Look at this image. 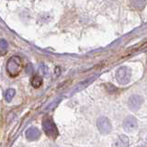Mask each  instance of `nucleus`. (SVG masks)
<instances>
[{"label": "nucleus", "instance_id": "12", "mask_svg": "<svg viewBox=\"0 0 147 147\" xmlns=\"http://www.w3.org/2000/svg\"><path fill=\"white\" fill-rule=\"evenodd\" d=\"M15 94H16L15 89L8 88L6 91V94H5V99H6L7 102H10V101L12 100V98H14V96H15Z\"/></svg>", "mask_w": 147, "mask_h": 147}, {"label": "nucleus", "instance_id": "1", "mask_svg": "<svg viewBox=\"0 0 147 147\" xmlns=\"http://www.w3.org/2000/svg\"><path fill=\"white\" fill-rule=\"evenodd\" d=\"M42 129L45 134L49 138L52 139H56L59 135V131L57 126L55 125L53 121L49 117H46L42 119Z\"/></svg>", "mask_w": 147, "mask_h": 147}, {"label": "nucleus", "instance_id": "7", "mask_svg": "<svg viewBox=\"0 0 147 147\" xmlns=\"http://www.w3.org/2000/svg\"><path fill=\"white\" fill-rule=\"evenodd\" d=\"M40 136V131L35 127H30L26 131V138L29 141H36Z\"/></svg>", "mask_w": 147, "mask_h": 147}, {"label": "nucleus", "instance_id": "5", "mask_svg": "<svg viewBox=\"0 0 147 147\" xmlns=\"http://www.w3.org/2000/svg\"><path fill=\"white\" fill-rule=\"evenodd\" d=\"M144 103V98L139 95H131L128 100V106L131 111H137Z\"/></svg>", "mask_w": 147, "mask_h": 147}, {"label": "nucleus", "instance_id": "10", "mask_svg": "<svg viewBox=\"0 0 147 147\" xmlns=\"http://www.w3.org/2000/svg\"><path fill=\"white\" fill-rule=\"evenodd\" d=\"M30 83L33 87H35V88H39V87L42 85V77L40 76H34L31 78Z\"/></svg>", "mask_w": 147, "mask_h": 147}, {"label": "nucleus", "instance_id": "2", "mask_svg": "<svg viewBox=\"0 0 147 147\" xmlns=\"http://www.w3.org/2000/svg\"><path fill=\"white\" fill-rule=\"evenodd\" d=\"M21 70V62L20 58L18 56H12L8 59L7 63V71L8 75L12 77H16L20 75Z\"/></svg>", "mask_w": 147, "mask_h": 147}, {"label": "nucleus", "instance_id": "8", "mask_svg": "<svg viewBox=\"0 0 147 147\" xmlns=\"http://www.w3.org/2000/svg\"><path fill=\"white\" fill-rule=\"evenodd\" d=\"M131 6L137 9V10H142L144 9L147 4V0H130Z\"/></svg>", "mask_w": 147, "mask_h": 147}, {"label": "nucleus", "instance_id": "9", "mask_svg": "<svg viewBox=\"0 0 147 147\" xmlns=\"http://www.w3.org/2000/svg\"><path fill=\"white\" fill-rule=\"evenodd\" d=\"M129 144H130V141H129V138L126 135H121L117 141H116V147H129Z\"/></svg>", "mask_w": 147, "mask_h": 147}, {"label": "nucleus", "instance_id": "13", "mask_svg": "<svg viewBox=\"0 0 147 147\" xmlns=\"http://www.w3.org/2000/svg\"><path fill=\"white\" fill-rule=\"evenodd\" d=\"M95 79V78H91V79H88V80H86V81H84V82H82V83H80L79 85L77 86V87L74 90V92H76V91H78V90H81V89H83L84 87H86V86H87V85H89L90 83L93 81Z\"/></svg>", "mask_w": 147, "mask_h": 147}, {"label": "nucleus", "instance_id": "14", "mask_svg": "<svg viewBox=\"0 0 147 147\" xmlns=\"http://www.w3.org/2000/svg\"><path fill=\"white\" fill-rule=\"evenodd\" d=\"M39 71H40V74L42 76H47L48 75V67L44 65V64H41L39 68Z\"/></svg>", "mask_w": 147, "mask_h": 147}, {"label": "nucleus", "instance_id": "6", "mask_svg": "<svg viewBox=\"0 0 147 147\" xmlns=\"http://www.w3.org/2000/svg\"><path fill=\"white\" fill-rule=\"evenodd\" d=\"M122 127L126 131L131 132L132 131H134L138 127V121L136 119L135 117L133 116H128L125 118V119L123 121Z\"/></svg>", "mask_w": 147, "mask_h": 147}, {"label": "nucleus", "instance_id": "15", "mask_svg": "<svg viewBox=\"0 0 147 147\" xmlns=\"http://www.w3.org/2000/svg\"><path fill=\"white\" fill-rule=\"evenodd\" d=\"M139 147H144V146H139Z\"/></svg>", "mask_w": 147, "mask_h": 147}, {"label": "nucleus", "instance_id": "3", "mask_svg": "<svg viewBox=\"0 0 147 147\" xmlns=\"http://www.w3.org/2000/svg\"><path fill=\"white\" fill-rule=\"evenodd\" d=\"M131 72L130 68L126 66H122L118 69L116 72V79L121 85H126L131 80Z\"/></svg>", "mask_w": 147, "mask_h": 147}, {"label": "nucleus", "instance_id": "4", "mask_svg": "<svg viewBox=\"0 0 147 147\" xmlns=\"http://www.w3.org/2000/svg\"><path fill=\"white\" fill-rule=\"evenodd\" d=\"M96 126H98V130L101 133L103 134H107V133L110 132L112 129L111 123H110V121L107 118V117H99L98 119H96Z\"/></svg>", "mask_w": 147, "mask_h": 147}, {"label": "nucleus", "instance_id": "11", "mask_svg": "<svg viewBox=\"0 0 147 147\" xmlns=\"http://www.w3.org/2000/svg\"><path fill=\"white\" fill-rule=\"evenodd\" d=\"M7 48H8V44L7 41L3 39H0V55L6 54L7 52Z\"/></svg>", "mask_w": 147, "mask_h": 147}]
</instances>
